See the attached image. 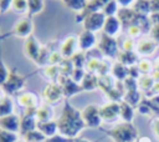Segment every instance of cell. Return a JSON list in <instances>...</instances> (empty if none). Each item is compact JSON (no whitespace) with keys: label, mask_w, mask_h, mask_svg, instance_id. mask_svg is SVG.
Here are the masks:
<instances>
[{"label":"cell","mask_w":159,"mask_h":142,"mask_svg":"<svg viewBox=\"0 0 159 142\" xmlns=\"http://www.w3.org/2000/svg\"><path fill=\"white\" fill-rule=\"evenodd\" d=\"M108 136L113 142H134L138 137V131L132 122H122L109 130Z\"/></svg>","instance_id":"obj_2"},{"label":"cell","mask_w":159,"mask_h":142,"mask_svg":"<svg viewBox=\"0 0 159 142\" xmlns=\"http://www.w3.org/2000/svg\"><path fill=\"white\" fill-rule=\"evenodd\" d=\"M73 142H91V141H88L86 138H75Z\"/></svg>","instance_id":"obj_55"},{"label":"cell","mask_w":159,"mask_h":142,"mask_svg":"<svg viewBox=\"0 0 159 142\" xmlns=\"http://www.w3.org/2000/svg\"><path fill=\"white\" fill-rule=\"evenodd\" d=\"M45 142H73V140L68 138V137H66V136H63L61 133H57V135H55L52 137L46 138Z\"/></svg>","instance_id":"obj_47"},{"label":"cell","mask_w":159,"mask_h":142,"mask_svg":"<svg viewBox=\"0 0 159 142\" xmlns=\"http://www.w3.org/2000/svg\"><path fill=\"white\" fill-rule=\"evenodd\" d=\"M149 37L153 39L157 44H159V24H153L150 25V29L148 31Z\"/></svg>","instance_id":"obj_46"},{"label":"cell","mask_w":159,"mask_h":142,"mask_svg":"<svg viewBox=\"0 0 159 142\" xmlns=\"http://www.w3.org/2000/svg\"><path fill=\"white\" fill-rule=\"evenodd\" d=\"M123 101L128 102L129 105H132L133 107L134 106H138L140 103V93L138 90H133V91H125V95H124V98Z\"/></svg>","instance_id":"obj_34"},{"label":"cell","mask_w":159,"mask_h":142,"mask_svg":"<svg viewBox=\"0 0 159 142\" xmlns=\"http://www.w3.org/2000/svg\"><path fill=\"white\" fill-rule=\"evenodd\" d=\"M22 140H25L26 142H45L46 137L36 128L34 131H30V132L25 133L22 136Z\"/></svg>","instance_id":"obj_35"},{"label":"cell","mask_w":159,"mask_h":142,"mask_svg":"<svg viewBox=\"0 0 159 142\" xmlns=\"http://www.w3.org/2000/svg\"><path fill=\"white\" fill-rule=\"evenodd\" d=\"M42 98L45 103H48L52 106L58 103L65 98L62 86L58 85L57 82H50L48 85H46V87L42 91Z\"/></svg>","instance_id":"obj_6"},{"label":"cell","mask_w":159,"mask_h":142,"mask_svg":"<svg viewBox=\"0 0 159 142\" xmlns=\"http://www.w3.org/2000/svg\"><path fill=\"white\" fill-rule=\"evenodd\" d=\"M41 49H42V44L34 35H31L27 39H25V42H24V54L31 61H34V62L36 61V59L40 55Z\"/></svg>","instance_id":"obj_11"},{"label":"cell","mask_w":159,"mask_h":142,"mask_svg":"<svg viewBox=\"0 0 159 142\" xmlns=\"http://www.w3.org/2000/svg\"><path fill=\"white\" fill-rule=\"evenodd\" d=\"M158 47V44L150 39L149 36L148 37H144V39H140L137 44V47H135V51L137 54L139 55H152Z\"/></svg>","instance_id":"obj_18"},{"label":"cell","mask_w":159,"mask_h":142,"mask_svg":"<svg viewBox=\"0 0 159 142\" xmlns=\"http://www.w3.org/2000/svg\"><path fill=\"white\" fill-rule=\"evenodd\" d=\"M117 60L125 65L127 67H130L133 65H135V61L138 60V55L134 52V51H119L118 52V56H117Z\"/></svg>","instance_id":"obj_23"},{"label":"cell","mask_w":159,"mask_h":142,"mask_svg":"<svg viewBox=\"0 0 159 142\" xmlns=\"http://www.w3.org/2000/svg\"><path fill=\"white\" fill-rule=\"evenodd\" d=\"M119 116L123 120V122H132L134 118V107L132 105H129L125 101H120L119 102Z\"/></svg>","instance_id":"obj_25"},{"label":"cell","mask_w":159,"mask_h":142,"mask_svg":"<svg viewBox=\"0 0 159 142\" xmlns=\"http://www.w3.org/2000/svg\"><path fill=\"white\" fill-rule=\"evenodd\" d=\"M58 67H60V73L61 75H65V76H71V73H72V71H73V65H72V62H71V60H65L63 59V61L58 65Z\"/></svg>","instance_id":"obj_39"},{"label":"cell","mask_w":159,"mask_h":142,"mask_svg":"<svg viewBox=\"0 0 159 142\" xmlns=\"http://www.w3.org/2000/svg\"><path fill=\"white\" fill-rule=\"evenodd\" d=\"M120 30H122V22L119 21L117 15L116 16H107L103 30H102L103 34H106L108 36H112V37H116V36H118Z\"/></svg>","instance_id":"obj_17"},{"label":"cell","mask_w":159,"mask_h":142,"mask_svg":"<svg viewBox=\"0 0 159 142\" xmlns=\"http://www.w3.org/2000/svg\"><path fill=\"white\" fill-rule=\"evenodd\" d=\"M42 73L45 78H47L50 82H56L57 77L60 76V67L58 65H47L43 67Z\"/></svg>","instance_id":"obj_31"},{"label":"cell","mask_w":159,"mask_h":142,"mask_svg":"<svg viewBox=\"0 0 159 142\" xmlns=\"http://www.w3.org/2000/svg\"><path fill=\"white\" fill-rule=\"evenodd\" d=\"M101 65H102V60H99L98 57H91V59H87L84 70L91 73H98Z\"/></svg>","instance_id":"obj_33"},{"label":"cell","mask_w":159,"mask_h":142,"mask_svg":"<svg viewBox=\"0 0 159 142\" xmlns=\"http://www.w3.org/2000/svg\"><path fill=\"white\" fill-rule=\"evenodd\" d=\"M86 73H87V71H86L84 69H73V71H72V73H71L70 77H71V80H73L75 82L81 83L82 80L84 78Z\"/></svg>","instance_id":"obj_40"},{"label":"cell","mask_w":159,"mask_h":142,"mask_svg":"<svg viewBox=\"0 0 159 142\" xmlns=\"http://www.w3.org/2000/svg\"><path fill=\"white\" fill-rule=\"evenodd\" d=\"M116 82L112 75H104V76H98V88H101L104 93H108L114 86Z\"/></svg>","instance_id":"obj_26"},{"label":"cell","mask_w":159,"mask_h":142,"mask_svg":"<svg viewBox=\"0 0 159 142\" xmlns=\"http://www.w3.org/2000/svg\"><path fill=\"white\" fill-rule=\"evenodd\" d=\"M77 41H78V51L82 52L92 50L98 42L96 34L88 30H83L80 35H77Z\"/></svg>","instance_id":"obj_13"},{"label":"cell","mask_w":159,"mask_h":142,"mask_svg":"<svg viewBox=\"0 0 159 142\" xmlns=\"http://www.w3.org/2000/svg\"><path fill=\"white\" fill-rule=\"evenodd\" d=\"M60 52L65 60H71V57L78 51L77 35H68L60 45Z\"/></svg>","instance_id":"obj_10"},{"label":"cell","mask_w":159,"mask_h":142,"mask_svg":"<svg viewBox=\"0 0 159 142\" xmlns=\"http://www.w3.org/2000/svg\"><path fill=\"white\" fill-rule=\"evenodd\" d=\"M25 83H26V78L21 73H19L16 71V69H12V70H10V75L6 80V82L1 86V88L7 95H15L24 90Z\"/></svg>","instance_id":"obj_3"},{"label":"cell","mask_w":159,"mask_h":142,"mask_svg":"<svg viewBox=\"0 0 159 142\" xmlns=\"http://www.w3.org/2000/svg\"><path fill=\"white\" fill-rule=\"evenodd\" d=\"M111 75L117 81H124L129 76V71H128V67L125 65H123L119 61H117L111 67Z\"/></svg>","instance_id":"obj_22"},{"label":"cell","mask_w":159,"mask_h":142,"mask_svg":"<svg viewBox=\"0 0 159 142\" xmlns=\"http://www.w3.org/2000/svg\"><path fill=\"white\" fill-rule=\"evenodd\" d=\"M159 12V0H150V14Z\"/></svg>","instance_id":"obj_53"},{"label":"cell","mask_w":159,"mask_h":142,"mask_svg":"<svg viewBox=\"0 0 159 142\" xmlns=\"http://www.w3.org/2000/svg\"><path fill=\"white\" fill-rule=\"evenodd\" d=\"M4 97H5V92H4V90L0 87V102L2 101V98H4Z\"/></svg>","instance_id":"obj_56"},{"label":"cell","mask_w":159,"mask_h":142,"mask_svg":"<svg viewBox=\"0 0 159 142\" xmlns=\"http://www.w3.org/2000/svg\"><path fill=\"white\" fill-rule=\"evenodd\" d=\"M153 85H154L153 78L149 77V76H147V75H144L143 77H140L139 81H138V87H140L143 90H149Z\"/></svg>","instance_id":"obj_43"},{"label":"cell","mask_w":159,"mask_h":142,"mask_svg":"<svg viewBox=\"0 0 159 142\" xmlns=\"http://www.w3.org/2000/svg\"><path fill=\"white\" fill-rule=\"evenodd\" d=\"M20 120H21V117L15 113L1 117L0 118V128H2L5 131L14 132V133H19L20 132Z\"/></svg>","instance_id":"obj_16"},{"label":"cell","mask_w":159,"mask_h":142,"mask_svg":"<svg viewBox=\"0 0 159 142\" xmlns=\"http://www.w3.org/2000/svg\"><path fill=\"white\" fill-rule=\"evenodd\" d=\"M123 85L125 87V91H133V90H137V87H138L137 80L133 77H129V76L123 81Z\"/></svg>","instance_id":"obj_45"},{"label":"cell","mask_w":159,"mask_h":142,"mask_svg":"<svg viewBox=\"0 0 159 142\" xmlns=\"http://www.w3.org/2000/svg\"><path fill=\"white\" fill-rule=\"evenodd\" d=\"M17 142H26V141H25V140H19Z\"/></svg>","instance_id":"obj_58"},{"label":"cell","mask_w":159,"mask_h":142,"mask_svg":"<svg viewBox=\"0 0 159 142\" xmlns=\"http://www.w3.org/2000/svg\"><path fill=\"white\" fill-rule=\"evenodd\" d=\"M37 130L46 137H52L58 133V126H57V121L52 120V121H47V122H37Z\"/></svg>","instance_id":"obj_20"},{"label":"cell","mask_w":159,"mask_h":142,"mask_svg":"<svg viewBox=\"0 0 159 142\" xmlns=\"http://www.w3.org/2000/svg\"><path fill=\"white\" fill-rule=\"evenodd\" d=\"M119 7H130L135 2V0H116Z\"/></svg>","instance_id":"obj_51"},{"label":"cell","mask_w":159,"mask_h":142,"mask_svg":"<svg viewBox=\"0 0 159 142\" xmlns=\"http://www.w3.org/2000/svg\"><path fill=\"white\" fill-rule=\"evenodd\" d=\"M53 116H55L53 106H52V105H48V103L40 105V106L36 108V112H35V117H36L37 122L52 121V120H53Z\"/></svg>","instance_id":"obj_19"},{"label":"cell","mask_w":159,"mask_h":142,"mask_svg":"<svg viewBox=\"0 0 159 142\" xmlns=\"http://www.w3.org/2000/svg\"><path fill=\"white\" fill-rule=\"evenodd\" d=\"M11 10L16 14H27V0H14Z\"/></svg>","instance_id":"obj_37"},{"label":"cell","mask_w":159,"mask_h":142,"mask_svg":"<svg viewBox=\"0 0 159 142\" xmlns=\"http://www.w3.org/2000/svg\"><path fill=\"white\" fill-rule=\"evenodd\" d=\"M61 86H62L63 95H65V97H66V98H70V97H72V96H75V95L80 93L81 91H83V88H82L81 83L75 82L73 80H71V77H68V78H67V80H66Z\"/></svg>","instance_id":"obj_21"},{"label":"cell","mask_w":159,"mask_h":142,"mask_svg":"<svg viewBox=\"0 0 159 142\" xmlns=\"http://www.w3.org/2000/svg\"><path fill=\"white\" fill-rule=\"evenodd\" d=\"M143 27L139 26V25H132L129 27H127V32H128V37H139L142 34H143Z\"/></svg>","instance_id":"obj_42"},{"label":"cell","mask_w":159,"mask_h":142,"mask_svg":"<svg viewBox=\"0 0 159 142\" xmlns=\"http://www.w3.org/2000/svg\"><path fill=\"white\" fill-rule=\"evenodd\" d=\"M135 47H137V45L132 37H127L123 41V51H134Z\"/></svg>","instance_id":"obj_48"},{"label":"cell","mask_w":159,"mask_h":142,"mask_svg":"<svg viewBox=\"0 0 159 142\" xmlns=\"http://www.w3.org/2000/svg\"><path fill=\"white\" fill-rule=\"evenodd\" d=\"M81 86H82L83 91H93V90L98 88V75L87 72L84 78L81 82Z\"/></svg>","instance_id":"obj_24"},{"label":"cell","mask_w":159,"mask_h":142,"mask_svg":"<svg viewBox=\"0 0 159 142\" xmlns=\"http://www.w3.org/2000/svg\"><path fill=\"white\" fill-rule=\"evenodd\" d=\"M9 75H10V70L6 67V65L4 64V61L0 59V87L6 82Z\"/></svg>","instance_id":"obj_41"},{"label":"cell","mask_w":159,"mask_h":142,"mask_svg":"<svg viewBox=\"0 0 159 142\" xmlns=\"http://www.w3.org/2000/svg\"><path fill=\"white\" fill-rule=\"evenodd\" d=\"M149 21L150 24H159V12H152L149 15Z\"/></svg>","instance_id":"obj_54"},{"label":"cell","mask_w":159,"mask_h":142,"mask_svg":"<svg viewBox=\"0 0 159 142\" xmlns=\"http://www.w3.org/2000/svg\"><path fill=\"white\" fill-rule=\"evenodd\" d=\"M17 141H19L17 133L0 128V142H17Z\"/></svg>","instance_id":"obj_38"},{"label":"cell","mask_w":159,"mask_h":142,"mask_svg":"<svg viewBox=\"0 0 159 142\" xmlns=\"http://www.w3.org/2000/svg\"><path fill=\"white\" fill-rule=\"evenodd\" d=\"M14 0H0V14H5L11 9Z\"/></svg>","instance_id":"obj_49"},{"label":"cell","mask_w":159,"mask_h":142,"mask_svg":"<svg viewBox=\"0 0 159 142\" xmlns=\"http://www.w3.org/2000/svg\"><path fill=\"white\" fill-rule=\"evenodd\" d=\"M132 9L140 16L150 14V0H135Z\"/></svg>","instance_id":"obj_29"},{"label":"cell","mask_w":159,"mask_h":142,"mask_svg":"<svg viewBox=\"0 0 159 142\" xmlns=\"http://www.w3.org/2000/svg\"><path fill=\"white\" fill-rule=\"evenodd\" d=\"M57 126L58 133L72 140H75L80 135V132L86 127L81 116V111L75 108L68 102H66L63 106L62 113L57 120Z\"/></svg>","instance_id":"obj_1"},{"label":"cell","mask_w":159,"mask_h":142,"mask_svg":"<svg viewBox=\"0 0 159 142\" xmlns=\"http://www.w3.org/2000/svg\"><path fill=\"white\" fill-rule=\"evenodd\" d=\"M61 1L67 9L73 10L78 14V12H82L86 9L89 0H61Z\"/></svg>","instance_id":"obj_28"},{"label":"cell","mask_w":159,"mask_h":142,"mask_svg":"<svg viewBox=\"0 0 159 142\" xmlns=\"http://www.w3.org/2000/svg\"><path fill=\"white\" fill-rule=\"evenodd\" d=\"M45 7L43 0H27V16H35L40 14Z\"/></svg>","instance_id":"obj_30"},{"label":"cell","mask_w":159,"mask_h":142,"mask_svg":"<svg viewBox=\"0 0 159 142\" xmlns=\"http://www.w3.org/2000/svg\"><path fill=\"white\" fill-rule=\"evenodd\" d=\"M119 102H113V101H109L107 103H104L103 106L99 107V113H101V117H102V121L103 122H114L117 121L120 116H119Z\"/></svg>","instance_id":"obj_9"},{"label":"cell","mask_w":159,"mask_h":142,"mask_svg":"<svg viewBox=\"0 0 159 142\" xmlns=\"http://www.w3.org/2000/svg\"><path fill=\"white\" fill-rule=\"evenodd\" d=\"M107 16L102 12V11H96V12H91L89 15H87L84 17V20L82 21L83 24V30H88L92 32H97L103 30L104 22H106Z\"/></svg>","instance_id":"obj_7"},{"label":"cell","mask_w":159,"mask_h":142,"mask_svg":"<svg viewBox=\"0 0 159 142\" xmlns=\"http://www.w3.org/2000/svg\"><path fill=\"white\" fill-rule=\"evenodd\" d=\"M34 32V21L30 16H24L21 19H19L12 29V34L17 37H22V39H27L29 36H31Z\"/></svg>","instance_id":"obj_8"},{"label":"cell","mask_w":159,"mask_h":142,"mask_svg":"<svg viewBox=\"0 0 159 142\" xmlns=\"http://www.w3.org/2000/svg\"><path fill=\"white\" fill-rule=\"evenodd\" d=\"M118 10H119V5L117 4V1H116V0H111V1L103 7L102 12H103L106 16H116L117 12H118Z\"/></svg>","instance_id":"obj_36"},{"label":"cell","mask_w":159,"mask_h":142,"mask_svg":"<svg viewBox=\"0 0 159 142\" xmlns=\"http://www.w3.org/2000/svg\"><path fill=\"white\" fill-rule=\"evenodd\" d=\"M17 105L24 110H32L40 106L39 96L35 92H22L16 97Z\"/></svg>","instance_id":"obj_14"},{"label":"cell","mask_w":159,"mask_h":142,"mask_svg":"<svg viewBox=\"0 0 159 142\" xmlns=\"http://www.w3.org/2000/svg\"><path fill=\"white\" fill-rule=\"evenodd\" d=\"M35 112H36V108L25 110L24 115L21 116V120H20V133L22 136L25 133L37 128V120L35 117Z\"/></svg>","instance_id":"obj_12"},{"label":"cell","mask_w":159,"mask_h":142,"mask_svg":"<svg viewBox=\"0 0 159 142\" xmlns=\"http://www.w3.org/2000/svg\"><path fill=\"white\" fill-rule=\"evenodd\" d=\"M11 113H14V101L9 95H5V97L0 102V118Z\"/></svg>","instance_id":"obj_27"},{"label":"cell","mask_w":159,"mask_h":142,"mask_svg":"<svg viewBox=\"0 0 159 142\" xmlns=\"http://www.w3.org/2000/svg\"><path fill=\"white\" fill-rule=\"evenodd\" d=\"M97 47L99 50V52L106 56V57H109V59H113V57H117L118 56V42L116 40V37H112V36H108L106 34L102 32L98 42H97Z\"/></svg>","instance_id":"obj_5"},{"label":"cell","mask_w":159,"mask_h":142,"mask_svg":"<svg viewBox=\"0 0 159 142\" xmlns=\"http://www.w3.org/2000/svg\"><path fill=\"white\" fill-rule=\"evenodd\" d=\"M81 116H82V120L86 127H89V128H97L103 122L101 113H99V106L94 103H91L83 107L81 110Z\"/></svg>","instance_id":"obj_4"},{"label":"cell","mask_w":159,"mask_h":142,"mask_svg":"<svg viewBox=\"0 0 159 142\" xmlns=\"http://www.w3.org/2000/svg\"><path fill=\"white\" fill-rule=\"evenodd\" d=\"M137 66H138V69H139V71H140L142 73H148V72L152 70V62H150L149 60H145V59L140 60Z\"/></svg>","instance_id":"obj_44"},{"label":"cell","mask_w":159,"mask_h":142,"mask_svg":"<svg viewBox=\"0 0 159 142\" xmlns=\"http://www.w3.org/2000/svg\"><path fill=\"white\" fill-rule=\"evenodd\" d=\"M71 62H72V65H73L75 69H84L86 62H87V57H86L84 52L77 51V52L71 57Z\"/></svg>","instance_id":"obj_32"},{"label":"cell","mask_w":159,"mask_h":142,"mask_svg":"<svg viewBox=\"0 0 159 142\" xmlns=\"http://www.w3.org/2000/svg\"><path fill=\"white\" fill-rule=\"evenodd\" d=\"M111 0H89L86 9L82 12H78L76 16V22H82L84 20V17L87 15H89L91 12H96V11H102L103 7L109 2Z\"/></svg>","instance_id":"obj_15"},{"label":"cell","mask_w":159,"mask_h":142,"mask_svg":"<svg viewBox=\"0 0 159 142\" xmlns=\"http://www.w3.org/2000/svg\"><path fill=\"white\" fill-rule=\"evenodd\" d=\"M157 67H158V69H159V59H158V60H157Z\"/></svg>","instance_id":"obj_57"},{"label":"cell","mask_w":159,"mask_h":142,"mask_svg":"<svg viewBox=\"0 0 159 142\" xmlns=\"http://www.w3.org/2000/svg\"><path fill=\"white\" fill-rule=\"evenodd\" d=\"M128 71H129V77H133V78H135V80L139 77L140 71H139V69H138L137 65H133V66L128 67Z\"/></svg>","instance_id":"obj_50"},{"label":"cell","mask_w":159,"mask_h":142,"mask_svg":"<svg viewBox=\"0 0 159 142\" xmlns=\"http://www.w3.org/2000/svg\"><path fill=\"white\" fill-rule=\"evenodd\" d=\"M152 130H153L154 135L157 136V138L159 140V118H157L152 122Z\"/></svg>","instance_id":"obj_52"}]
</instances>
